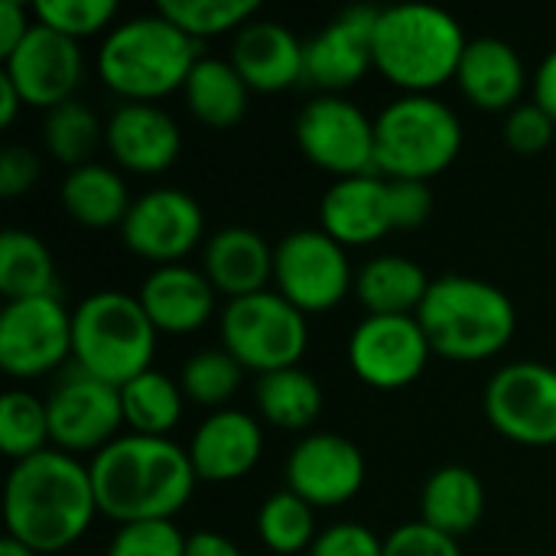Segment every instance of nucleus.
<instances>
[{
  "label": "nucleus",
  "mask_w": 556,
  "mask_h": 556,
  "mask_svg": "<svg viewBox=\"0 0 556 556\" xmlns=\"http://www.w3.org/2000/svg\"><path fill=\"white\" fill-rule=\"evenodd\" d=\"M101 143H104V127H101L98 114L88 104H81L78 98L46 111L42 147H46L49 156H55L68 169L94 163L91 156L98 153Z\"/></svg>",
  "instance_id": "473e14b6"
},
{
  "label": "nucleus",
  "mask_w": 556,
  "mask_h": 556,
  "mask_svg": "<svg viewBox=\"0 0 556 556\" xmlns=\"http://www.w3.org/2000/svg\"><path fill=\"white\" fill-rule=\"evenodd\" d=\"M137 300L150 316L153 329L163 336H189L199 332L215 316V287L202 274V267L189 264H166L153 267Z\"/></svg>",
  "instance_id": "5701e85b"
},
{
  "label": "nucleus",
  "mask_w": 556,
  "mask_h": 556,
  "mask_svg": "<svg viewBox=\"0 0 556 556\" xmlns=\"http://www.w3.org/2000/svg\"><path fill=\"white\" fill-rule=\"evenodd\" d=\"M98 511L117 528L137 521H173L195 492L189 453L169 437L124 433L88 463Z\"/></svg>",
  "instance_id": "f03ea898"
},
{
  "label": "nucleus",
  "mask_w": 556,
  "mask_h": 556,
  "mask_svg": "<svg viewBox=\"0 0 556 556\" xmlns=\"http://www.w3.org/2000/svg\"><path fill=\"white\" fill-rule=\"evenodd\" d=\"M205 238V212L202 205L182 189H150L134 199L124 225L121 241L130 254L153 267L182 264Z\"/></svg>",
  "instance_id": "4468645a"
},
{
  "label": "nucleus",
  "mask_w": 556,
  "mask_h": 556,
  "mask_svg": "<svg viewBox=\"0 0 556 556\" xmlns=\"http://www.w3.org/2000/svg\"><path fill=\"white\" fill-rule=\"evenodd\" d=\"M20 108H26V104H23V98H20L16 85L0 72V127H10V124L16 121Z\"/></svg>",
  "instance_id": "09e8293b"
},
{
  "label": "nucleus",
  "mask_w": 556,
  "mask_h": 556,
  "mask_svg": "<svg viewBox=\"0 0 556 556\" xmlns=\"http://www.w3.org/2000/svg\"><path fill=\"white\" fill-rule=\"evenodd\" d=\"M355 274L349 248L323 228H296L274 244V290L303 316L336 309L355 293Z\"/></svg>",
  "instance_id": "1a4fd4ad"
},
{
  "label": "nucleus",
  "mask_w": 556,
  "mask_h": 556,
  "mask_svg": "<svg viewBox=\"0 0 556 556\" xmlns=\"http://www.w3.org/2000/svg\"><path fill=\"white\" fill-rule=\"evenodd\" d=\"M104 147L134 176H160L182 153V130L160 104H121L104 124Z\"/></svg>",
  "instance_id": "6ab92c4d"
},
{
  "label": "nucleus",
  "mask_w": 556,
  "mask_h": 556,
  "mask_svg": "<svg viewBox=\"0 0 556 556\" xmlns=\"http://www.w3.org/2000/svg\"><path fill=\"white\" fill-rule=\"evenodd\" d=\"M186 453L192 459L199 482H212V485L238 482L264 456L261 420L235 407L215 410L195 427Z\"/></svg>",
  "instance_id": "aec40b11"
},
{
  "label": "nucleus",
  "mask_w": 556,
  "mask_h": 556,
  "mask_svg": "<svg viewBox=\"0 0 556 556\" xmlns=\"http://www.w3.org/2000/svg\"><path fill=\"white\" fill-rule=\"evenodd\" d=\"M202 274L208 277L215 293H225L228 300L264 293L267 283H274V248L254 228H218L205 238Z\"/></svg>",
  "instance_id": "393cba45"
},
{
  "label": "nucleus",
  "mask_w": 556,
  "mask_h": 556,
  "mask_svg": "<svg viewBox=\"0 0 556 556\" xmlns=\"http://www.w3.org/2000/svg\"><path fill=\"white\" fill-rule=\"evenodd\" d=\"M0 450L13 463H23L29 456L52 450L46 397H36L29 391L3 394V401H0Z\"/></svg>",
  "instance_id": "f704fd0d"
},
{
  "label": "nucleus",
  "mask_w": 556,
  "mask_h": 556,
  "mask_svg": "<svg viewBox=\"0 0 556 556\" xmlns=\"http://www.w3.org/2000/svg\"><path fill=\"white\" fill-rule=\"evenodd\" d=\"M433 349L417 316H365L349 336V368L378 391L414 384Z\"/></svg>",
  "instance_id": "2eb2a0df"
},
{
  "label": "nucleus",
  "mask_w": 556,
  "mask_h": 556,
  "mask_svg": "<svg viewBox=\"0 0 556 556\" xmlns=\"http://www.w3.org/2000/svg\"><path fill=\"white\" fill-rule=\"evenodd\" d=\"M55 257L46 241L23 228H7L0 235V293L7 303L33 296H59Z\"/></svg>",
  "instance_id": "c756f323"
},
{
  "label": "nucleus",
  "mask_w": 556,
  "mask_h": 556,
  "mask_svg": "<svg viewBox=\"0 0 556 556\" xmlns=\"http://www.w3.org/2000/svg\"><path fill=\"white\" fill-rule=\"evenodd\" d=\"M528 81L534 78L528 75V65L511 42L498 36L469 39L456 72V85L469 104H476L479 111L508 114L525 101Z\"/></svg>",
  "instance_id": "b1692460"
},
{
  "label": "nucleus",
  "mask_w": 556,
  "mask_h": 556,
  "mask_svg": "<svg viewBox=\"0 0 556 556\" xmlns=\"http://www.w3.org/2000/svg\"><path fill=\"white\" fill-rule=\"evenodd\" d=\"M463 121L437 94H401L375 117V173L427 182L463 153Z\"/></svg>",
  "instance_id": "0eeeda50"
},
{
  "label": "nucleus",
  "mask_w": 556,
  "mask_h": 556,
  "mask_svg": "<svg viewBox=\"0 0 556 556\" xmlns=\"http://www.w3.org/2000/svg\"><path fill=\"white\" fill-rule=\"evenodd\" d=\"M257 538L264 541L267 551H274L277 556H296L303 554V551L309 554V547L319 538V531H316V508L306 505L290 489L274 492L257 508Z\"/></svg>",
  "instance_id": "72a5a7b5"
},
{
  "label": "nucleus",
  "mask_w": 556,
  "mask_h": 556,
  "mask_svg": "<svg viewBox=\"0 0 556 556\" xmlns=\"http://www.w3.org/2000/svg\"><path fill=\"white\" fill-rule=\"evenodd\" d=\"M199 59V42L153 10L117 23L104 36L98 49V75L117 98H124V104H156L186 88Z\"/></svg>",
  "instance_id": "20e7f679"
},
{
  "label": "nucleus",
  "mask_w": 556,
  "mask_h": 556,
  "mask_svg": "<svg viewBox=\"0 0 556 556\" xmlns=\"http://www.w3.org/2000/svg\"><path fill=\"white\" fill-rule=\"evenodd\" d=\"M469 39L463 23L430 3H397L378 10L371 59L404 94H433L456 81Z\"/></svg>",
  "instance_id": "7ed1b4c3"
},
{
  "label": "nucleus",
  "mask_w": 556,
  "mask_h": 556,
  "mask_svg": "<svg viewBox=\"0 0 556 556\" xmlns=\"http://www.w3.org/2000/svg\"><path fill=\"white\" fill-rule=\"evenodd\" d=\"M306 556H384V541L358 521H339L319 531Z\"/></svg>",
  "instance_id": "a19ab883"
},
{
  "label": "nucleus",
  "mask_w": 556,
  "mask_h": 556,
  "mask_svg": "<svg viewBox=\"0 0 556 556\" xmlns=\"http://www.w3.org/2000/svg\"><path fill=\"white\" fill-rule=\"evenodd\" d=\"M378 10L349 7L323 33L306 42V75L303 81L316 85L323 94H342L358 85L371 68V39H375Z\"/></svg>",
  "instance_id": "a211bd4d"
},
{
  "label": "nucleus",
  "mask_w": 556,
  "mask_h": 556,
  "mask_svg": "<svg viewBox=\"0 0 556 556\" xmlns=\"http://www.w3.org/2000/svg\"><path fill=\"white\" fill-rule=\"evenodd\" d=\"M231 65L251 91L277 94L303 81L306 42H300V36L277 20H251L241 33H235Z\"/></svg>",
  "instance_id": "4be33fe9"
},
{
  "label": "nucleus",
  "mask_w": 556,
  "mask_h": 556,
  "mask_svg": "<svg viewBox=\"0 0 556 556\" xmlns=\"http://www.w3.org/2000/svg\"><path fill=\"white\" fill-rule=\"evenodd\" d=\"M52 446L68 456H98L124 427L121 388L72 365L46 394Z\"/></svg>",
  "instance_id": "9b49d317"
},
{
  "label": "nucleus",
  "mask_w": 556,
  "mask_h": 556,
  "mask_svg": "<svg viewBox=\"0 0 556 556\" xmlns=\"http://www.w3.org/2000/svg\"><path fill=\"white\" fill-rule=\"evenodd\" d=\"M384 556H463L456 538L433 531L424 521H407L384 538Z\"/></svg>",
  "instance_id": "79ce46f5"
},
{
  "label": "nucleus",
  "mask_w": 556,
  "mask_h": 556,
  "mask_svg": "<svg viewBox=\"0 0 556 556\" xmlns=\"http://www.w3.org/2000/svg\"><path fill=\"white\" fill-rule=\"evenodd\" d=\"M33 23V7H23L20 0H0V62L26 39Z\"/></svg>",
  "instance_id": "a18cd8bd"
},
{
  "label": "nucleus",
  "mask_w": 556,
  "mask_h": 556,
  "mask_svg": "<svg viewBox=\"0 0 556 556\" xmlns=\"http://www.w3.org/2000/svg\"><path fill=\"white\" fill-rule=\"evenodd\" d=\"M98 511L91 469L62 450H46L13 463L3 485L7 538L36 556L62 554L75 547Z\"/></svg>",
  "instance_id": "f257e3e1"
},
{
  "label": "nucleus",
  "mask_w": 556,
  "mask_h": 556,
  "mask_svg": "<svg viewBox=\"0 0 556 556\" xmlns=\"http://www.w3.org/2000/svg\"><path fill=\"white\" fill-rule=\"evenodd\" d=\"M391 189V218L394 228H420L433 212V192L427 182L414 179H388Z\"/></svg>",
  "instance_id": "37998d69"
},
{
  "label": "nucleus",
  "mask_w": 556,
  "mask_h": 556,
  "mask_svg": "<svg viewBox=\"0 0 556 556\" xmlns=\"http://www.w3.org/2000/svg\"><path fill=\"white\" fill-rule=\"evenodd\" d=\"M186 556H241V551L218 531H195L186 541Z\"/></svg>",
  "instance_id": "de8ad7c7"
},
{
  "label": "nucleus",
  "mask_w": 556,
  "mask_h": 556,
  "mask_svg": "<svg viewBox=\"0 0 556 556\" xmlns=\"http://www.w3.org/2000/svg\"><path fill=\"white\" fill-rule=\"evenodd\" d=\"M121 7L114 0H36L33 20L39 26H49L52 33L65 39H88L98 33H111Z\"/></svg>",
  "instance_id": "4c0bfd02"
},
{
  "label": "nucleus",
  "mask_w": 556,
  "mask_h": 556,
  "mask_svg": "<svg viewBox=\"0 0 556 556\" xmlns=\"http://www.w3.org/2000/svg\"><path fill=\"white\" fill-rule=\"evenodd\" d=\"M417 319L433 355L446 362H489L508 349L518 329L511 296L502 287L466 274L437 277Z\"/></svg>",
  "instance_id": "39448f33"
},
{
  "label": "nucleus",
  "mask_w": 556,
  "mask_h": 556,
  "mask_svg": "<svg viewBox=\"0 0 556 556\" xmlns=\"http://www.w3.org/2000/svg\"><path fill=\"white\" fill-rule=\"evenodd\" d=\"M300 153L336 179L375 173V117L342 94H319L293 124Z\"/></svg>",
  "instance_id": "9d476101"
},
{
  "label": "nucleus",
  "mask_w": 556,
  "mask_h": 556,
  "mask_svg": "<svg viewBox=\"0 0 556 556\" xmlns=\"http://www.w3.org/2000/svg\"><path fill=\"white\" fill-rule=\"evenodd\" d=\"M427 270L404 254L371 257L355 274V296L368 316H417L430 293Z\"/></svg>",
  "instance_id": "bb28decb"
},
{
  "label": "nucleus",
  "mask_w": 556,
  "mask_h": 556,
  "mask_svg": "<svg viewBox=\"0 0 556 556\" xmlns=\"http://www.w3.org/2000/svg\"><path fill=\"white\" fill-rule=\"evenodd\" d=\"M254 404L261 420L277 430H309L323 414V388L303 368H283L257 378Z\"/></svg>",
  "instance_id": "7c9ffc66"
},
{
  "label": "nucleus",
  "mask_w": 556,
  "mask_h": 556,
  "mask_svg": "<svg viewBox=\"0 0 556 556\" xmlns=\"http://www.w3.org/2000/svg\"><path fill=\"white\" fill-rule=\"evenodd\" d=\"M156 336L137 293L98 290L72 309V362L114 388L153 368Z\"/></svg>",
  "instance_id": "423d86ee"
},
{
  "label": "nucleus",
  "mask_w": 556,
  "mask_h": 556,
  "mask_svg": "<svg viewBox=\"0 0 556 556\" xmlns=\"http://www.w3.org/2000/svg\"><path fill=\"white\" fill-rule=\"evenodd\" d=\"M182 98H186L189 114L199 124H205L212 130H228V127L241 124V117L248 114L251 88L231 65V59H215V55L205 59L202 55L195 62V68L189 72Z\"/></svg>",
  "instance_id": "cd10ccee"
},
{
  "label": "nucleus",
  "mask_w": 556,
  "mask_h": 556,
  "mask_svg": "<svg viewBox=\"0 0 556 556\" xmlns=\"http://www.w3.org/2000/svg\"><path fill=\"white\" fill-rule=\"evenodd\" d=\"M72 358V309L59 296L13 300L0 313V368L16 381L59 371Z\"/></svg>",
  "instance_id": "ddd939ff"
},
{
  "label": "nucleus",
  "mask_w": 556,
  "mask_h": 556,
  "mask_svg": "<svg viewBox=\"0 0 556 556\" xmlns=\"http://www.w3.org/2000/svg\"><path fill=\"white\" fill-rule=\"evenodd\" d=\"M39 179V156L29 147L10 143L0 153V195L3 199H16L23 192H29Z\"/></svg>",
  "instance_id": "c03bdc74"
},
{
  "label": "nucleus",
  "mask_w": 556,
  "mask_h": 556,
  "mask_svg": "<svg viewBox=\"0 0 556 556\" xmlns=\"http://www.w3.org/2000/svg\"><path fill=\"white\" fill-rule=\"evenodd\" d=\"M556 137L554 117L534 104V101H521L515 111H508L505 117V143L521 153V156H538L544 153Z\"/></svg>",
  "instance_id": "ea45409f"
},
{
  "label": "nucleus",
  "mask_w": 556,
  "mask_h": 556,
  "mask_svg": "<svg viewBox=\"0 0 556 556\" xmlns=\"http://www.w3.org/2000/svg\"><path fill=\"white\" fill-rule=\"evenodd\" d=\"M241 375H244V368L225 349H202L182 365L179 384H182L186 401H192L199 407L225 410V404L241 388Z\"/></svg>",
  "instance_id": "e433bc0d"
},
{
  "label": "nucleus",
  "mask_w": 556,
  "mask_h": 556,
  "mask_svg": "<svg viewBox=\"0 0 556 556\" xmlns=\"http://www.w3.org/2000/svg\"><path fill=\"white\" fill-rule=\"evenodd\" d=\"M173 26H179L189 39L202 42L225 33H241L257 13L261 3L254 0H163L156 7Z\"/></svg>",
  "instance_id": "c9c22d12"
},
{
  "label": "nucleus",
  "mask_w": 556,
  "mask_h": 556,
  "mask_svg": "<svg viewBox=\"0 0 556 556\" xmlns=\"http://www.w3.org/2000/svg\"><path fill=\"white\" fill-rule=\"evenodd\" d=\"M485 515V489L479 476L466 466L437 469L420 495V521L440 534L463 538Z\"/></svg>",
  "instance_id": "c85d7f7f"
},
{
  "label": "nucleus",
  "mask_w": 556,
  "mask_h": 556,
  "mask_svg": "<svg viewBox=\"0 0 556 556\" xmlns=\"http://www.w3.org/2000/svg\"><path fill=\"white\" fill-rule=\"evenodd\" d=\"M319 228L342 248L378 244L391 228V189L378 173L336 179L319 202Z\"/></svg>",
  "instance_id": "412c9836"
},
{
  "label": "nucleus",
  "mask_w": 556,
  "mask_h": 556,
  "mask_svg": "<svg viewBox=\"0 0 556 556\" xmlns=\"http://www.w3.org/2000/svg\"><path fill=\"white\" fill-rule=\"evenodd\" d=\"M0 556H36V554H33V551H26L23 544H16V541L3 538V544H0Z\"/></svg>",
  "instance_id": "8fccbe9b"
},
{
  "label": "nucleus",
  "mask_w": 556,
  "mask_h": 556,
  "mask_svg": "<svg viewBox=\"0 0 556 556\" xmlns=\"http://www.w3.org/2000/svg\"><path fill=\"white\" fill-rule=\"evenodd\" d=\"M531 91H534V104H541L556 124V49L547 52L544 62L538 65L534 81H531Z\"/></svg>",
  "instance_id": "49530a36"
},
{
  "label": "nucleus",
  "mask_w": 556,
  "mask_h": 556,
  "mask_svg": "<svg viewBox=\"0 0 556 556\" xmlns=\"http://www.w3.org/2000/svg\"><path fill=\"white\" fill-rule=\"evenodd\" d=\"M121 404H124V424L130 427V433L169 437V430H176V424L182 420L186 394L179 381L150 368L121 388Z\"/></svg>",
  "instance_id": "2f4dec72"
},
{
  "label": "nucleus",
  "mask_w": 556,
  "mask_h": 556,
  "mask_svg": "<svg viewBox=\"0 0 556 556\" xmlns=\"http://www.w3.org/2000/svg\"><path fill=\"white\" fill-rule=\"evenodd\" d=\"M62 208L81 228H121L134 199L127 179L104 163H85L65 173L62 179Z\"/></svg>",
  "instance_id": "a878e982"
},
{
  "label": "nucleus",
  "mask_w": 556,
  "mask_h": 556,
  "mask_svg": "<svg viewBox=\"0 0 556 556\" xmlns=\"http://www.w3.org/2000/svg\"><path fill=\"white\" fill-rule=\"evenodd\" d=\"M365 485L362 450L339 433H306L287 456V489L313 508L349 505Z\"/></svg>",
  "instance_id": "f3484780"
},
{
  "label": "nucleus",
  "mask_w": 556,
  "mask_h": 556,
  "mask_svg": "<svg viewBox=\"0 0 556 556\" xmlns=\"http://www.w3.org/2000/svg\"><path fill=\"white\" fill-rule=\"evenodd\" d=\"M0 72L16 85L26 108L52 111L75 98L85 78V55L75 39L33 23L26 39L3 59Z\"/></svg>",
  "instance_id": "dca6fc26"
},
{
  "label": "nucleus",
  "mask_w": 556,
  "mask_h": 556,
  "mask_svg": "<svg viewBox=\"0 0 556 556\" xmlns=\"http://www.w3.org/2000/svg\"><path fill=\"white\" fill-rule=\"evenodd\" d=\"M186 541L173 521H137L117 528L108 556H186Z\"/></svg>",
  "instance_id": "58836bf2"
},
{
  "label": "nucleus",
  "mask_w": 556,
  "mask_h": 556,
  "mask_svg": "<svg viewBox=\"0 0 556 556\" xmlns=\"http://www.w3.org/2000/svg\"><path fill=\"white\" fill-rule=\"evenodd\" d=\"M218 336L222 349L257 378L296 368L309 345L306 316L277 290L228 300L218 316Z\"/></svg>",
  "instance_id": "6e6552de"
},
{
  "label": "nucleus",
  "mask_w": 556,
  "mask_h": 556,
  "mask_svg": "<svg viewBox=\"0 0 556 556\" xmlns=\"http://www.w3.org/2000/svg\"><path fill=\"white\" fill-rule=\"evenodd\" d=\"M495 433L521 446H556V368L515 362L498 368L482 394Z\"/></svg>",
  "instance_id": "f8f14e48"
}]
</instances>
